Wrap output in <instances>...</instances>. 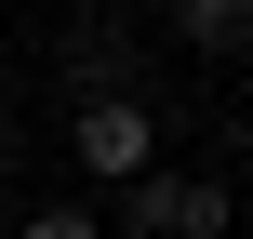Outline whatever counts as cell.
<instances>
[{"label":"cell","mask_w":253,"mask_h":239,"mask_svg":"<svg viewBox=\"0 0 253 239\" xmlns=\"http://www.w3.org/2000/svg\"><path fill=\"white\" fill-rule=\"evenodd\" d=\"M120 239H227V173L147 160V173L120 186Z\"/></svg>","instance_id":"cell-1"},{"label":"cell","mask_w":253,"mask_h":239,"mask_svg":"<svg viewBox=\"0 0 253 239\" xmlns=\"http://www.w3.org/2000/svg\"><path fill=\"white\" fill-rule=\"evenodd\" d=\"M67 160H80L93 186H133V173L160 160V106H147V93H80V120H67Z\"/></svg>","instance_id":"cell-2"},{"label":"cell","mask_w":253,"mask_h":239,"mask_svg":"<svg viewBox=\"0 0 253 239\" xmlns=\"http://www.w3.org/2000/svg\"><path fill=\"white\" fill-rule=\"evenodd\" d=\"M67 80L80 93H147V40L93 0V13H67Z\"/></svg>","instance_id":"cell-3"},{"label":"cell","mask_w":253,"mask_h":239,"mask_svg":"<svg viewBox=\"0 0 253 239\" xmlns=\"http://www.w3.org/2000/svg\"><path fill=\"white\" fill-rule=\"evenodd\" d=\"M173 40H187V53H240L253 40V0H173Z\"/></svg>","instance_id":"cell-4"},{"label":"cell","mask_w":253,"mask_h":239,"mask_svg":"<svg viewBox=\"0 0 253 239\" xmlns=\"http://www.w3.org/2000/svg\"><path fill=\"white\" fill-rule=\"evenodd\" d=\"M13 239H107V226H93L80 200H40V213H27V226H13Z\"/></svg>","instance_id":"cell-5"},{"label":"cell","mask_w":253,"mask_h":239,"mask_svg":"<svg viewBox=\"0 0 253 239\" xmlns=\"http://www.w3.org/2000/svg\"><path fill=\"white\" fill-rule=\"evenodd\" d=\"M13 160H27V106L0 93V173H13Z\"/></svg>","instance_id":"cell-6"},{"label":"cell","mask_w":253,"mask_h":239,"mask_svg":"<svg viewBox=\"0 0 253 239\" xmlns=\"http://www.w3.org/2000/svg\"><path fill=\"white\" fill-rule=\"evenodd\" d=\"M160 13H173V0H160Z\"/></svg>","instance_id":"cell-7"},{"label":"cell","mask_w":253,"mask_h":239,"mask_svg":"<svg viewBox=\"0 0 253 239\" xmlns=\"http://www.w3.org/2000/svg\"><path fill=\"white\" fill-rule=\"evenodd\" d=\"M0 13H13V0H0Z\"/></svg>","instance_id":"cell-8"}]
</instances>
